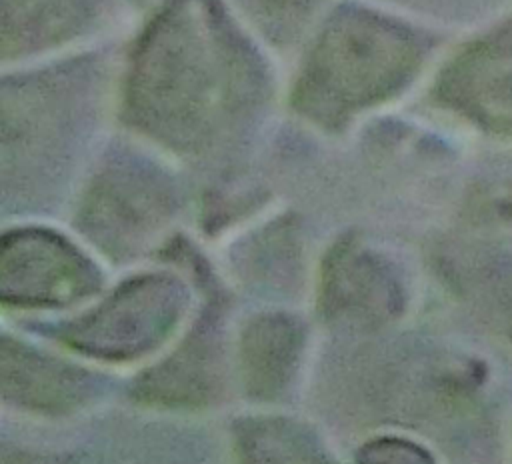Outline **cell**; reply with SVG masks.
Here are the masks:
<instances>
[{
    "mask_svg": "<svg viewBox=\"0 0 512 464\" xmlns=\"http://www.w3.org/2000/svg\"><path fill=\"white\" fill-rule=\"evenodd\" d=\"M82 262L50 240H20L6 256L4 296L18 304H64L90 292Z\"/></svg>",
    "mask_w": 512,
    "mask_h": 464,
    "instance_id": "cell-3",
    "label": "cell"
},
{
    "mask_svg": "<svg viewBox=\"0 0 512 464\" xmlns=\"http://www.w3.org/2000/svg\"><path fill=\"white\" fill-rule=\"evenodd\" d=\"M184 314L180 290L148 280L118 292L98 310L78 318L62 336L74 350L108 362L142 358L160 348Z\"/></svg>",
    "mask_w": 512,
    "mask_h": 464,
    "instance_id": "cell-1",
    "label": "cell"
},
{
    "mask_svg": "<svg viewBox=\"0 0 512 464\" xmlns=\"http://www.w3.org/2000/svg\"><path fill=\"white\" fill-rule=\"evenodd\" d=\"M356 464H436L428 450L404 438H376L360 448Z\"/></svg>",
    "mask_w": 512,
    "mask_h": 464,
    "instance_id": "cell-7",
    "label": "cell"
},
{
    "mask_svg": "<svg viewBox=\"0 0 512 464\" xmlns=\"http://www.w3.org/2000/svg\"><path fill=\"white\" fill-rule=\"evenodd\" d=\"M236 440L240 464H332L314 434L286 418L246 420Z\"/></svg>",
    "mask_w": 512,
    "mask_h": 464,
    "instance_id": "cell-6",
    "label": "cell"
},
{
    "mask_svg": "<svg viewBox=\"0 0 512 464\" xmlns=\"http://www.w3.org/2000/svg\"><path fill=\"white\" fill-rule=\"evenodd\" d=\"M4 464H42V462H38L32 456H24V454H12V456L4 454Z\"/></svg>",
    "mask_w": 512,
    "mask_h": 464,
    "instance_id": "cell-8",
    "label": "cell"
},
{
    "mask_svg": "<svg viewBox=\"0 0 512 464\" xmlns=\"http://www.w3.org/2000/svg\"><path fill=\"white\" fill-rule=\"evenodd\" d=\"M222 370L224 358L216 332H194L174 354L142 376L138 392L158 404H206L222 388Z\"/></svg>",
    "mask_w": 512,
    "mask_h": 464,
    "instance_id": "cell-4",
    "label": "cell"
},
{
    "mask_svg": "<svg viewBox=\"0 0 512 464\" xmlns=\"http://www.w3.org/2000/svg\"><path fill=\"white\" fill-rule=\"evenodd\" d=\"M100 380L70 362L38 352L18 340H2V392L14 406L68 414L96 398Z\"/></svg>",
    "mask_w": 512,
    "mask_h": 464,
    "instance_id": "cell-2",
    "label": "cell"
},
{
    "mask_svg": "<svg viewBox=\"0 0 512 464\" xmlns=\"http://www.w3.org/2000/svg\"><path fill=\"white\" fill-rule=\"evenodd\" d=\"M304 332L288 316H264L246 326L238 342V368L252 398L274 400L298 370Z\"/></svg>",
    "mask_w": 512,
    "mask_h": 464,
    "instance_id": "cell-5",
    "label": "cell"
}]
</instances>
